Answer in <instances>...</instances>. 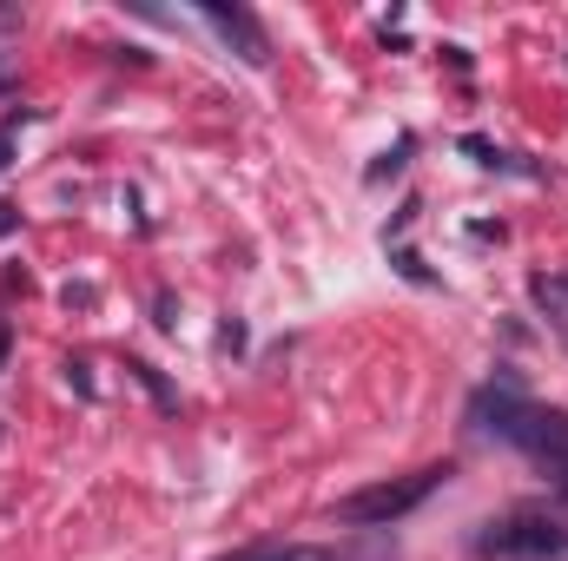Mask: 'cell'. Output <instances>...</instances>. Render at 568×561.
<instances>
[{
    "label": "cell",
    "instance_id": "obj_4",
    "mask_svg": "<svg viewBox=\"0 0 568 561\" xmlns=\"http://www.w3.org/2000/svg\"><path fill=\"white\" fill-rule=\"evenodd\" d=\"M529 297H536V310L549 317V330L568 344V278H549V272H536L529 278Z\"/></svg>",
    "mask_w": 568,
    "mask_h": 561
},
{
    "label": "cell",
    "instance_id": "obj_3",
    "mask_svg": "<svg viewBox=\"0 0 568 561\" xmlns=\"http://www.w3.org/2000/svg\"><path fill=\"white\" fill-rule=\"evenodd\" d=\"M199 13H205V27H212V33H219V40H225V47H232V53H239L245 67H272V33H265V27H258V20H252L245 7L205 0Z\"/></svg>",
    "mask_w": 568,
    "mask_h": 561
},
{
    "label": "cell",
    "instance_id": "obj_2",
    "mask_svg": "<svg viewBox=\"0 0 568 561\" xmlns=\"http://www.w3.org/2000/svg\"><path fill=\"white\" fill-rule=\"evenodd\" d=\"M483 561H568V529L556 516H503L489 522L476 542H469Z\"/></svg>",
    "mask_w": 568,
    "mask_h": 561
},
{
    "label": "cell",
    "instance_id": "obj_11",
    "mask_svg": "<svg viewBox=\"0 0 568 561\" xmlns=\"http://www.w3.org/2000/svg\"><path fill=\"white\" fill-rule=\"evenodd\" d=\"M7 232H13V205H0V238H7Z\"/></svg>",
    "mask_w": 568,
    "mask_h": 561
},
{
    "label": "cell",
    "instance_id": "obj_12",
    "mask_svg": "<svg viewBox=\"0 0 568 561\" xmlns=\"http://www.w3.org/2000/svg\"><path fill=\"white\" fill-rule=\"evenodd\" d=\"M562 496H568V489H562Z\"/></svg>",
    "mask_w": 568,
    "mask_h": 561
},
{
    "label": "cell",
    "instance_id": "obj_8",
    "mask_svg": "<svg viewBox=\"0 0 568 561\" xmlns=\"http://www.w3.org/2000/svg\"><path fill=\"white\" fill-rule=\"evenodd\" d=\"M126 370L140 377V384H145V390H152V397H159V404H179V397H172V390L159 384V370H152V364H126Z\"/></svg>",
    "mask_w": 568,
    "mask_h": 561
},
{
    "label": "cell",
    "instance_id": "obj_7",
    "mask_svg": "<svg viewBox=\"0 0 568 561\" xmlns=\"http://www.w3.org/2000/svg\"><path fill=\"white\" fill-rule=\"evenodd\" d=\"M463 152H469L476 165H489V172H503V165H509V152H496L489 140H463Z\"/></svg>",
    "mask_w": 568,
    "mask_h": 561
},
{
    "label": "cell",
    "instance_id": "obj_1",
    "mask_svg": "<svg viewBox=\"0 0 568 561\" xmlns=\"http://www.w3.org/2000/svg\"><path fill=\"white\" fill-rule=\"evenodd\" d=\"M443 482H449V462H429V469L404 476V482H371V489L331 502V522H344V529H390V522H404L410 509H424Z\"/></svg>",
    "mask_w": 568,
    "mask_h": 561
},
{
    "label": "cell",
    "instance_id": "obj_6",
    "mask_svg": "<svg viewBox=\"0 0 568 561\" xmlns=\"http://www.w3.org/2000/svg\"><path fill=\"white\" fill-rule=\"evenodd\" d=\"M410 145H417V140H397V152H384V165H371L364 178H371V185H384L390 172H404V159H410Z\"/></svg>",
    "mask_w": 568,
    "mask_h": 561
},
{
    "label": "cell",
    "instance_id": "obj_10",
    "mask_svg": "<svg viewBox=\"0 0 568 561\" xmlns=\"http://www.w3.org/2000/svg\"><path fill=\"white\" fill-rule=\"evenodd\" d=\"M67 384H73L80 397H93V377H87V364H67Z\"/></svg>",
    "mask_w": 568,
    "mask_h": 561
},
{
    "label": "cell",
    "instance_id": "obj_9",
    "mask_svg": "<svg viewBox=\"0 0 568 561\" xmlns=\"http://www.w3.org/2000/svg\"><path fill=\"white\" fill-rule=\"evenodd\" d=\"M20 120H27V113H13V120H7V126H0V172H7V165H13V140H20Z\"/></svg>",
    "mask_w": 568,
    "mask_h": 561
},
{
    "label": "cell",
    "instance_id": "obj_5",
    "mask_svg": "<svg viewBox=\"0 0 568 561\" xmlns=\"http://www.w3.org/2000/svg\"><path fill=\"white\" fill-rule=\"evenodd\" d=\"M258 561H357V555H344V549H265Z\"/></svg>",
    "mask_w": 568,
    "mask_h": 561
}]
</instances>
